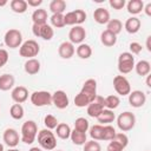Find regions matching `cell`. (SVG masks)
Returning <instances> with one entry per match:
<instances>
[{
  "mask_svg": "<svg viewBox=\"0 0 151 151\" xmlns=\"http://www.w3.org/2000/svg\"><path fill=\"white\" fill-rule=\"evenodd\" d=\"M7 5V0H0V7H4Z\"/></svg>",
  "mask_w": 151,
  "mask_h": 151,
  "instance_id": "cell-49",
  "label": "cell"
},
{
  "mask_svg": "<svg viewBox=\"0 0 151 151\" xmlns=\"http://www.w3.org/2000/svg\"><path fill=\"white\" fill-rule=\"evenodd\" d=\"M140 26H142V22H140V20H139L138 18H136V17L129 18V19L125 21V24H124V27H125L126 32L130 33V34L137 33V32L140 29Z\"/></svg>",
  "mask_w": 151,
  "mask_h": 151,
  "instance_id": "cell-20",
  "label": "cell"
},
{
  "mask_svg": "<svg viewBox=\"0 0 151 151\" xmlns=\"http://www.w3.org/2000/svg\"><path fill=\"white\" fill-rule=\"evenodd\" d=\"M47 18H48L47 12L44 8H38L32 13L33 24H37V25H45L47 21Z\"/></svg>",
  "mask_w": 151,
  "mask_h": 151,
  "instance_id": "cell-23",
  "label": "cell"
},
{
  "mask_svg": "<svg viewBox=\"0 0 151 151\" xmlns=\"http://www.w3.org/2000/svg\"><path fill=\"white\" fill-rule=\"evenodd\" d=\"M9 114L13 119L20 120L25 114V111H24V107L21 106V104H13L9 109Z\"/></svg>",
  "mask_w": 151,
  "mask_h": 151,
  "instance_id": "cell-35",
  "label": "cell"
},
{
  "mask_svg": "<svg viewBox=\"0 0 151 151\" xmlns=\"http://www.w3.org/2000/svg\"><path fill=\"white\" fill-rule=\"evenodd\" d=\"M104 100H105V107L107 110H112V111L114 109H117L119 106V104H120V99L116 94H110L106 98H104Z\"/></svg>",
  "mask_w": 151,
  "mask_h": 151,
  "instance_id": "cell-34",
  "label": "cell"
},
{
  "mask_svg": "<svg viewBox=\"0 0 151 151\" xmlns=\"http://www.w3.org/2000/svg\"><path fill=\"white\" fill-rule=\"evenodd\" d=\"M0 151H5V150H4V145H2V144H0Z\"/></svg>",
  "mask_w": 151,
  "mask_h": 151,
  "instance_id": "cell-52",
  "label": "cell"
},
{
  "mask_svg": "<svg viewBox=\"0 0 151 151\" xmlns=\"http://www.w3.org/2000/svg\"><path fill=\"white\" fill-rule=\"evenodd\" d=\"M24 68H25V72L27 74L34 76L40 71V61L38 59H35V58L27 59V61L24 65Z\"/></svg>",
  "mask_w": 151,
  "mask_h": 151,
  "instance_id": "cell-21",
  "label": "cell"
},
{
  "mask_svg": "<svg viewBox=\"0 0 151 151\" xmlns=\"http://www.w3.org/2000/svg\"><path fill=\"white\" fill-rule=\"evenodd\" d=\"M26 2L31 7H38V6H40L42 4V0H27Z\"/></svg>",
  "mask_w": 151,
  "mask_h": 151,
  "instance_id": "cell-45",
  "label": "cell"
},
{
  "mask_svg": "<svg viewBox=\"0 0 151 151\" xmlns=\"http://www.w3.org/2000/svg\"><path fill=\"white\" fill-rule=\"evenodd\" d=\"M38 137V143L39 145L44 149V150H47V151H52L55 149L57 146V138H55V134L48 130V129H42L38 132L37 134Z\"/></svg>",
  "mask_w": 151,
  "mask_h": 151,
  "instance_id": "cell-2",
  "label": "cell"
},
{
  "mask_svg": "<svg viewBox=\"0 0 151 151\" xmlns=\"http://www.w3.org/2000/svg\"><path fill=\"white\" fill-rule=\"evenodd\" d=\"M134 125H136V116L130 111L122 112L117 118V126L122 132H127L132 130Z\"/></svg>",
  "mask_w": 151,
  "mask_h": 151,
  "instance_id": "cell-4",
  "label": "cell"
},
{
  "mask_svg": "<svg viewBox=\"0 0 151 151\" xmlns=\"http://www.w3.org/2000/svg\"><path fill=\"white\" fill-rule=\"evenodd\" d=\"M129 48H130V53H131V54H139V53L142 52V50H143L142 45H140L139 42H137V41L130 42Z\"/></svg>",
  "mask_w": 151,
  "mask_h": 151,
  "instance_id": "cell-42",
  "label": "cell"
},
{
  "mask_svg": "<svg viewBox=\"0 0 151 151\" xmlns=\"http://www.w3.org/2000/svg\"><path fill=\"white\" fill-rule=\"evenodd\" d=\"M44 124H45L46 129L52 130V129H55L59 123H58V120H57V118H55L54 116L47 114V116H45V118H44Z\"/></svg>",
  "mask_w": 151,
  "mask_h": 151,
  "instance_id": "cell-40",
  "label": "cell"
},
{
  "mask_svg": "<svg viewBox=\"0 0 151 151\" xmlns=\"http://www.w3.org/2000/svg\"><path fill=\"white\" fill-rule=\"evenodd\" d=\"M31 103L37 107L48 106L52 104V94L48 91H35L31 94Z\"/></svg>",
  "mask_w": 151,
  "mask_h": 151,
  "instance_id": "cell-8",
  "label": "cell"
},
{
  "mask_svg": "<svg viewBox=\"0 0 151 151\" xmlns=\"http://www.w3.org/2000/svg\"><path fill=\"white\" fill-rule=\"evenodd\" d=\"M88 129H90V124H88L87 119H85L84 117H79V118L76 119V122H74V130L86 133Z\"/></svg>",
  "mask_w": 151,
  "mask_h": 151,
  "instance_id": "cell-36",
  "label": "cell"
},
{
  "mask_svg": "<svg viewBox=\"0 0 151 151\" xmlns=\"http://www.w3.org/2000/svg\"><path fill=\"white\" fill-rule=\"evenodd\" d=\"M14 77L9 73H4L0 76V91H8L14 86Z\"/></svg>",
  "mask_w": 151,
  "mask_h": 151,
  "instance_id": "cell-22",
  "label": "cell"
},
{
  "mask_svg": "<svg viewBox=\"0 0 151 151\" xmlns=\"http://www.w3.org/2000/svg\"><path fill=\"white\" fill-rule=\"evenodd\" d=\"M143 9L145 11V14H146L147 17H151V4H150V2H149L146 6H144Z\"/></svg>",
  "mask_w": 151,
  "mask_h": 151,
  "instance_id": "cell-46",
  "label": "cell"
},
{
  "mask_svg": "<svg viewBox=\"0 0 151 151\" xmlns=\"http://www.w3.org/2000/svg\"><path fill=\"white\" fill-rule=\"evenodd\" d=\"M52 104L57 107V109H66L70 104V100H68V97L66 94L65 91L63 90H58L55 91L53 94H52Z\"/></svg>",
  "mask_w": 151,
  "mask_h": 151,
  "instance_id": "cell-14",
  "label": "cell"
},
{
  "mask_svg": "<svg viewBox=\"0 0 151 151\" xmlns=\"http://www.w3.org/2000/svg\"><path fill=\"white\" fill-rule=\"evenodd\" d=\"M129 144V138L124 132L116 133L112 140H110L106 151H123Z\"/></svg>",
  "mask_w": 151,
  "mask_h": 151,
  "instance_id": "cell-9",
  "label": "cell"
},
{
  "mask_svg": "<svg viewBox=\"0 0 151 151\" xmlns=\"http://www.w3.org/2000/svg\"><path fill=\"white\" fill-rule=\"evenodd\" d=\"M38 134V126L34 120H27L21 126V142L25 144H32Z\"/></svg>",
  "mask_w": 151,
  "mask_h": 151,
  "instance_id": "cell-3",
  "label": "cell"
},
{
  "mask_svg": "<svg viewBox=\"0 0 151 151\" xmlns=\"http://www.w3.org/2000/svg\"><path fill=\"white\" fill-rule=\"evenodd\" d=\"M90 136L93 140H103V125L96 124L90 127Z\"/></svg>",
  "mask_w": 151,
  "mask_h": 151,
  "instance_id": "cell-37",
  "label": "cell"
},
{
  "mask_svg": "<svg viewBox=\"0 0 151 151\" xmlns=\"http://www.w3.org/2000/svg\"><path fill=\"white\" fill-rule=\"evenodd\" d=\"M32 32L35 37H39V38H42L44 40H51L54 35V31L52 28L51 25H37V24H33L32 26Z\"/></svg>",
  "mask_w": 151,
  "mask_h": 151,
  "instance_id": "cell-11",
  "label": "cell"
},
{
  "mask_svg": "<svg viewBox=\"0 0 151 151\" xmlns=\"http://www.w3.org/2000/svg\"><path fill=\"white\" fill-rule=\"evenodd\" d=\"M7 151H20V150H18V149H14V147H12V149H8Z\"/></svg>",
  "mask_w": 151,
  "mask_h": 151,
  "instance_id": "cell-51",
  "label": "cell"
},
{
  "mask_svg": "<svg viewBox=\"0 0 151 151\" xmlns=\"http://www.w3.org/2000/svg\"><path fill=\"white\" fill-rule=\"evenodd\" d=\"M28 151H41V149H39L38 146H34V147H31Z\"/></svg>",
  "mask_w": 151,
  "mask_h": 151,
  "instance_id": "cell-50",
  "label": "cell"
},
{
  "mask_svg": "<svg viewBox=\"0 0 151 151\" xmlns=\"http://www.w3.org/2000/svg\"><path fill=\"white\" fill-rule=\"evenodd\" d=\"M70 138H71V140H72V143L74 144V145H78V146H80V145H84L87 140V136H86V133L85 132H80V131H77V130H73V131H71V136H70Z\"/></svg>",
  "mask_w": 151,
  "mask_h": 151,
  "instance_id": "cell-27",
  "label": "cell"
},
{
  "mask_svg": "<svg viewBox=\"0 0 151 151\" xmlns=\"http://www.w3.org/2000/svg\"><path fill=\"white\" fill-rule=\"evenodd\" d=\"M55 133L60 139H67L71 136V127L66 123H59L55 127Z\"/></svg>",
  "mask_w": 151,
  "mask_h": 151,
  "instance_id": "cell-29",
  "label": "cell"
},
{
  "mask_svg": "<svg viewBox=\"0 0 151 151\" xmlns=\"http://www.w3.org/2000/svg\"><path fill=\"white\" fill-rule=\"evenodd\" d=\"M84 151H101V146L96 140H90L84 144Z\"/></svg>",
  "mask_w": 151,
  "mask_h": 151,
  "instance_id": "cell-41",
  "label": "cell"
},
{
  "mask_svg": "<svg viewBox=\"0 0 151 151\" xmlns=\"http://www.w3.org/2000/svg\"><path fill=\"white\" fill-rule=\"evenodd\" d=\"M110 6L113 8V9H122L124 6H125V0H110L109 1Z\"/></svg>",
  "mask_w": 151,
  "mask_h": 151,
  "instance_id": "cell-43",
  "label": "cell"
},
{
  "mask_svg": "<svg viewBox=\"0 0 151 151\" xmlns=\"http://www.w3.org/2000/svg\"><path fill=\"white\" fill-rule=\"evenodd\" d=\"M8 61V52L4 48H0V68L5 66Z\"/></svg>",
  "mask_w": 151,
  "mask_h": 151,
  "instance_id": "cell-44",
  "label": "cell"
},
{
  "mask_svg": "<svg viewBox=\"0 0 151 151\" xmlns=\"http://www.w3.org/2000/svg\"><path fill=\"white\" fill-rule=\"evenodd\" d=\"M40 52V46L35 40H26L25 42L21 44L20 48H19V54L22 58H27V59H32L33 57L38 55V53Z\"/></svg>",
  "mask_w": 151,
  "mask_h": 151,
  "instance_id": "cell-6",
  "label": "cell"
},
{
  "mask_svg": "<svg viewBox=\"0 0 151 151\" xmlns=\"http://www.w3.org/2000/svg\"><path fill=\"white\" fill-rule=\"evenodd\" d=\"M57 151H63V150H57Z\"/></svg>",
  "mask_w": 151,
  "mask_h": 151,
  "instance_id": "cell-53",
  "label": "cell"
},
{
  "mask_svg": "<svg viewBox=\"0 0 151 151\" xmlns=\"http://www.w3.org/2000/svg\"><path fill=\"white\" fill-rule=\"evenodd\" d=\"M134 70H136V72H137L138 76L145 77V76L150 74L151 65H150V63L147 60H140L137 64H134Z\"/></svg>",
  "mask_w": 151,
  "mask_h": 151,
  "instance_id": "cell-26",
  "label": "cell"
},
{
  "mask_svg": "<svg viewBox=\"0 0 151 151\" xmlns=\"http://www.w3.org/2000/svg\"><path fill=\"white\" fill-rule=\"evenodd\" d=\"M51 25L55 28H61L65 26V20H64V14H52L50 18Z\"/></svg>",
  "mask_w": 151,
  "mask_h": 151,
  "instance_id": "cell-38",
  "label": "cell"
},
{
  "mask_svg": "<svg viewBox=\"0 0 151 151\" xmlns=\"http://www.w3.org/2000/svg\"><path fill=\"white\" fill-rule=\"evenodd\" d=\"M116 130L111 125H103V140H112L116 136Z\"/></svg>",
  "mask_w": 151,
  "mask_h": 151,
  "instance_id": "cell-39",
  "label": "cell"
},
{
  "mask_svg": "<svg viewBox=\"0 0 151 151\" xmlns=\"http://www.w3.org/2000/svg\"><path fill=\"white\" fill-rule=\"evenodd\" d=\"M100 41H101V44H103L104 46H106V47H112V46H114L116 42H117V35H114L113 33H111V32H109L107 29H105V31H103L101 34H100Z\"/></svg>",
  "mask_w": 151,
  "mask_h": 151,
  "instance_id": "cell-24",
  "label": "cell"
},
{
  "mask_svg": "<svg viewBox=\"0 0 151 151\" xmlns=\"http://www.w3.org/2000/svg\"><path fill=\"white\" fill-rule=\"evenodd\" d=\"M76 53H77V55H78L80 59H88V58L92 55V48H91L90 45L83 42V44H80V45L77 47Z\"/></svg>",
  "mask_w": 151,
  "mask_h": 151,
  "instance_id": "cell-31",
  "label": "cell"
},
{
  "mask_svg": "<svg viewBox=\"0 0 151 151\" xmlns=\"http://www.w3.org/2000/svg\"><path fill=\"white\" fill-rule=\"evenodd\" d=\"M113 87L120 96H129V93L131 92V85L124 76H116L113 78Z\"/></svg>",
  "mask_w": 151,
  "mask_h": 151,
  "instance_id": "cell-10",
  "label": "cell"
},
{
  "mask_svg": "<svg viewBox=\"0 0 151 151\" xmlns=\"http://www.w3.org/2000/svg\"><path fill=\"white\" fill-rule=\"evenodd\" d=\"M11 97L12 99L15 101V104H21L24 101L27 100L28 98V91L25 86H17L12 90V93H11Z\"/></svg>",
  "mask_w": 151,
  "mask_h": 151,
  "instance_id": "cell-17",
  "label": "cell"
},
{
  "mask_svg": "<svg viewBox=\"0 0 151 151\" xmlns=\"http://www.w3.org/2000/svg\"><path fill=\"white\" fill-rule=\"evenodd\" d=\"M103 110H105V100L100 96H97L96 99L87 105V114L92 118H97L103 112Z\"/></svg>",
  "mask_w": 151,
  "mask_h": 151,
  "instance_id": "cell-12",
  "label": "cell"
},
{
  "mask_svg": "<svg viewBox=\"0 0 151 151\" xmlns=\"http://www.w3.org/2000/svg\"><path fill=\"white\" fill-rule=\"evenodd\" d=\"M146 101V94L140 90H134L129 93V103L132 107H142Z\"/></svg>",
  "mask_w": 151,
  "mask_h": 151,
  "instance_id": "cell-15",
  "label": "cell"
},
{
  "mask_svg": "<svg viewBox=\"0 0 151 151\" xmlns=\"http://www.w3.org/2000/svg\"><path fill=\"white\" fill-rule=\"evenodd\" d=\"M146 86L147 87H151V76L150 74L146 76Z\"/></svg>",
  "mask_w": 151,
  "mask_h": 151,
  "instance_id": "cell-48",
  "label": "cell"
},
{
  "mask_svg": "<svg viewBox=\"0 0 151 151\" xmlns=\"http://www.w3.org/2000/svg\"><path fill=\"white\" fill-rule=\"evenodd\" d=\"M9 6H11V9L18 14L25 13L27 11V7H28V5L25 0H12L9 2Z\"/></svg>",
  "mask_w": 151,
  "mask_h": 151,
  "instance_id": "cell-28",
  "label": "cell"
},
{
  "mask_svg": "<svg viewBox=\"0 0 151 151\" xmlns=\"http://www.w3.org/2000/svg\"><path fill=\"white\" fill-rule=\"evenodd\" d=\"M93 19L99 25H105L110 21V13L104 7H98L93 12Z\"/></svg>",
  "mask_w": 151,
  "mask_h": 151,
  "instance_id": "cell-19",
  "label": "cell"
},
{
  "mask_svg": "<svg viewBox=\"0 0 151 151\" xmlns=\"http://www.w3.org/2000/svg\"><path fill=\"white\" fill-rule=\"evenodd\" d=\"M114 113H113V111L112 110H107V109H105V110H103V112L97 117V119H98V122L100 123V125L101 124H107L109 125V123H112L113 120H114Z\"/></svg>",
  "mask_w": 151,
  "mask_h": 151,
  "instance_id": "cell-33",
  "label": "cell"
},
{
  "mask_svg": "<svg viewBox=\"0 0 151 151\" xmlns=\"http://www.w3.org/2000/svg\"><path fill=\"white\" fill-rule=\"evenodd\" d=\"M134 68V57L130 52H123L118 57V71L122 74H127Z\"/></svg>",
  "mask_w": 151,
  "mask_h": 151,
  "instance_id": "cell-5",
  "label": "cell"
},
{
  "mask_svg": "<svg viewBox=\"0 0 151 151\" xmlns=\"http://www.w3.org/2000/svg\"><path fill=\"white\" fill-rule=\"evenodd\" d=\"M126 8H127V12L132 15H136V14H139L143 8H144V2L142 0H130L126 5Z\"/></svg>",
  "mask_w": 151,
  "mask_h": 151,
  "instance_id": "cell-25",
  "label": "cell"
},
{
  "mask_svg": "<svg viewBox=\"0 0 151 151\" xmlns=\"http://www.w3.org/2000/svg\"><path fill=\"white\" fill-rule=\"evenodd\" d=\"M4 142L6 145H8L9 147H15L18 144H19V140H20V137H19V133L15 129H6L4 131Z\"/></svg>",
  "mask_w": 151,
  "mask_h": 151,
  "instance_id": "cell-16",
  "label": "cell"
},
{
  "mask_svg": "<svg viewBox=\"0 0 151 151\" xmlns=\"http://www.w3.org/2000/svg\"><path fill=\"white\" fill-rule=\"evenodd\" d=\"M107 25V31L113 33L114 35L119 34L123 29V22L119 20V19H110V21L106 24Z\"/></svg>",
  "mask_w": 151,
  "mask_h": 151,
  "instance_id": "cell-32",
  "label": "cell"
},
{
  "mask_svg": "<svg viewBox=\"0 0 151 151\" xmlns=\"http://www.w3.org/2000/svg\"><path fill=\"white\" fill-rule=\"evenodd\" d=\"M58 53L63 59H70L73 57V54L76 53V48L74 45L71 44L70 41H64L59 45L58 48Z\"/></svg>",
  "mask_w": 151,
  "mask_h": 151,
  "instance_id": "cell-18",
  "label": "cell"
},
{
  "mask_svg": "<svg viewBox=\"0 0 151 151\" xmlns=\"http://www.w3.org/2000/svg\"><path fill=\"white\" fill-rule=\"evenodd\" d=\"M4 42L7 47L9 48H17L20 47L22 44V34L19 29L11 28L5 33L4 37Z\"/></svg>",
  "mask_w": 151,
  "mask_h": 151,
  "instance_id": "cell-7",
  "label": "cell"
},
{
  "mask_svg": "<svg viewBox=\"0 0 151 151\" xmlns=\"http://www.w3.org/2000/svg\"><path fill=\"white\" fill-rule=\"evenodd\" d=\"M66 9V2L64 0H52L50 2V11L52 14H63Z\"/></svg>",
  "mask_w": 151,
  "mask_h": 151,
  "instance_id": "cell-30",
  "label": "cell"
},
{
  "mask_svg": "<svg viewBox=\"0 0 151 151\" xmlns=\"http://www.w3.org/2000/svg\"><path fill=\"white\" fill-rule=\"evenodd\" d=\"M86 38V31L83 26H73L68 32V39L71 44H83Z\"/></svg>",
  "mask_w": 151,
  "mask_h": 151,
  "instance_id": "cell-13",
  "label": "cell"
},
{
  "mask_svg": "<svg viewBox=\"0 0 151 151\" xmlns=\"http://www.w3.org/2000/svg\"><path fill=\"white\" fill-rule=\"evenodd\" d=\"M146 50L149 52H151V35H149L146 38Z\"/></svg>",
  "mask_w": 151,
  "mask_h": 151,
  "instance_id": "cell-47",
  "label": "cell"
},
{
  "mask_svg": "<svg viewBox=\"0 0 151 151\" xmlns=\"http://www.w3.org/2000/svg\"><path fill=\"white\" fill-rule=\"evenodd\" d=\"M97 97V81L92 78L87 79L80 92L74 97V105L77 107H85L91 104Z\"/></svg>",
  "mask_w": 151,
  "mask_h": 151,
  "instance_id": "cell-1",
  "label": "cell"
}]
</instances>
